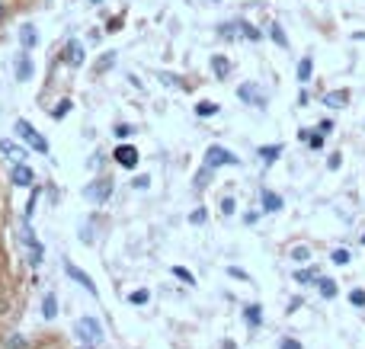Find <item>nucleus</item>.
<instances>
[{"label": "nucleus", "mask_w": 365, "mask_h": 349, "mask_svg": "<svg viewBox=\"0 0 365 349\" xmlns=\"http://www.w3.org/2000/svg\"><path fill=\"white\" fill-rule=\"evenodd\" d=\"M330 259H334L336 266H346V263H350V250H343V247H340V250L330 253Z\"/></svg>", "instance_id": "nucleus-30"}, {"label": "nucleus", "mask_w": 365, "mask_h": 349, "mask_svg": "<svg viewBox=\"0 0 365 349\" xmlns=\"http://www.w3.org/2000/svg\"><path fill=\"white\" fill-rule=\"evenodd\" d=\"M71 106H74V103H71V99H61V103H58V106H55V119H64V115H68L71 113Z\"/></svg>", "instance_id": "nucleus-29"}, {"label": "nucleus", "mask_w": 365, "mask_h": 349, "mask_svg": "<svg viewBox=\"0 0 365 349\" xmlns=\"http://www.w3.org/2000/svg\"><path fill=\"white\" fill-rule=\"evenodd\" d=\"M212 71H215V77H218V80H224V77L231 74V61L224 58V55H215V58H212Z\"/></svg>", "instance_id": "nucleus-13"}, {"label": "nucleus", "mask_w": 365, "mask_h": 349, "mask_svg": "<svg viewBox=\"0 0 365 349\" xmlns=\"http://www.w3.org/2000/svg\"><path fill=\"white\" fill-rule=\"evenodd\" d=\"M346 103H350V97H346V93H343V90L324 93V106H327V109H343V106H346Z\"/></svg>", "instance_id": "nucleus-12"}, {"label": "nucleus", "mask_w": 365, "mask_h": 349, "mask_svg": "<svg viewBox=\"0 0 365 349\" xmlns=\"http://www.w3.org/2000/svg\"><path fill=\"white\" fill-rule=\"evenodd\" d=\"M64 61H68L71 68H80V64H84V45L71 38L68 45H64Z\"/></svg>", "instance_id": "nucleus-10"}, {"label": "nucleus", "mask_w": 365, "mask_h": 349, "mask_svg": "<svg viewBox=\"0 0 365 349\" xmlns=\"http://www.w3.org/2000/svg\"><path fill=\"white\" fill-rule=\"evenodd\" d=\"M93 3H99V0H93Z\"/></svg>", "instance_id": "nucleus-45"}, {"label": "nucleus", "mask_w": 365, "mask_h": 349, "mask_svg": "<svg viewBox=\"0 0 365 349\" xmlns=\"http://www.w3.org/2000/svg\"><path fill=\"white\" fill-rule=\"evenodd\" d=\"M189 221H192V225H202V221H206V208H202V205H199L196 212L189 215Z\"/></svg>", "instance_id": "nucleus-34"}, {"label": "nucleus", "mask_w": 365, "mask_h": 349, "mask_svg": "<svg viewBox=\"0 0 365 349\" xmlns=\"http://www.w3.org/2000/svg\"><path fill=\"white\" fill-rule=\"evenodd\" d=\"M350 301L356 304V308H362V304H365V292H352V295H350Z\"/></svg>", "instance_id": "nucleus-36"}, {"label": "nucleus", "mask_w": 365, "mask_h": 349, "mask_svg": "<svg viewBox=\"0 0 365 349\" xmlns=\"http://www.w3.org/2000/svg\"><path fill=\"white\" fill-rule=\"evenodd\" d=\"M311 257V250L308 247H292V259H298V263H304V259Z\"/></svg>", "instance_id": "nucleus-32"}, {"label": "nucleus", "mask_w": 365, "mask_h": 349, "mask_svg": "<svg viewBox=\"0 0 365 349\" xmlns=\"http://www.w3.org/2000/svg\"><path fill=\"white\" fill-rule=\"evenodd\" d=\"M42 314H45V320H52L55 314H58V298H55V292H48L45 301H42Z\"/></svg>", "instance_id": "nucleus-19"}, {"label": "nucleus", "mask_w": 365, "mask_h": 349, "mask_svg": "<svg viewBox=\"0 0 365 349\" xmlns=\"http://www.w3.org/2000/svg\"><path fill=\"white\" fill-rule=\"evenodd\" d=\"M10 180H13L16 186H32V170L26 167V164H13V170H10Z\"/></svg>", "instance_id": "nucleus-11"}, {"label": "nucleus", "mask_w": 365, "mask_h": 349, "mask_svg": "<svg viewBox=\"0 0 365 349\" xmlns=\"http://www.w3.org/2000/svg\"><path fill=\"white\" fill-rule=\"evenodd\" d=\"M231 212H234V199L224 196V199H221V215H231Z\"/></svg>", "instance_id": "nucleus-33"}, {"label": "nucleus", "mask_w": 365, "mask_h": 349, "mask_svg": "<svg viewBox=\"0 0 365 349\" xmlns=\"http://www.w3.org/2000/svg\"><path fill=\"white\" fill-rule=\"evenodd\" d=\"M314 279H317V269H295V282H301V285Z\"/></svg>", "instance_id": "nucleus-25"}, {"label": "nucleus", "mask_w": 365, "mask_h": 349, "mask_svg": "<svg viewBox=\"0 0 365 349\" xmlns=\"http://www.w3.org/2000/svg\"><path fill=\"white\" fill-rule=\"evenodd\" d=\"M317 129H320V131H324V135H327V131H330V129H334V122H330V119H324V122H320V125H317Z\"/></svg>", "instance_id": "nucleus-42"}, {"label": "nucleus", "mask_w": 365, "mask_h": 349, "mask_svg": "<svg viewBox=\"0 0 365 349\" xmlns=\"http://www.w3.org/2000/svg\"><path fill=\"white\" fill-rule=\"evenodd\" d=\"M115 160H119L125 170H135L138 167V148L135 145H119L115 148Z\"/></svg>", "instance_id": "nucleus-8"}, {"label": "nucleus", "mask_w": 365, "mask_h": 349, "mask_svg": "<svg viewBox=\"0 0 365 349\" xmlns=\"http://www.w3.org/2000/svg\"><path fill=\"white\" fill-rule=\"evenodd\" d=\"M16 135H20V141H23L26 148H32V151H38V154H48V141L38 135L26 119H16Z\"/></svg>", "instance_id": "nucleus-2"}, {"label": "nucleus", "mask_w": 365, "mask_h": 349, "mask_svg": "<svg viewBox=\"0 0 365 349\" xmlns=\"http://www.w3.org/2000/svg\"><path fill=\"white\" fill-rule=\"evenodd\" d=\"M237 97L243 99V103H253V106H266V97L257 90V84H243L237 87Z\"/></svg>", "instance_id": "nucleus-9"}, {"label": "nucleus", "mask_w": 365, "mask_h": 349, "mask_svg": "<svg viewBox=\"0 0 365 349\" xmlns=\"http://www.w3.org/2000/svg\"><path fill=\"white\" fill-rule=\"evenodd\" d=\"M0 20H3V3H0Z\"/></svg>", "instance_id": "nucleus-43"}, {"label": "nucleus", "mask_w": 365, "mask_h": 349, "mask_svg": "<svg viewBox=\"0 0 365 349\" xmlns=\"http://www.w3.org/2000/svg\"><path fill=\"white\" fill-rule=\"evenodd\" d=\"M173 273L180 276L182 282H189V285H192V282H196V279H192V273H186V269H182V266H173Z\"/></svg>", "instance_id": "nucleus-35"}, {"label": "nucleus", "mask_w": 365, "mask_h": 349, "mask_svg": "<svg viewBox=\"0 0 365 349\" xmlns=\"http://www.w3.org/2000/svg\"><path fill=\"white\" fill-rule=\"evenodd\" d=\"M362 243H365V234H362Z\"/></svg>", "instance_id": "nucleus-44"}, {"label": "nucleus", "mask_w": 365, "mask_h": 349, "mask_svg": "<svg viewBox=\"0 0 365 349\" xmlns=\"http://www.w3.org/2000/svg\"><path fill=\"white\" fill-rule=\"evenodd\" d=\"M298 138H304V141H308V145H311L314 148V151H320V148H324V131H308V129H304V131H298Z\"/></svg>", "instance_id": "nucleus-16"}, {"label": "nucleus", "mask_w": 365, "mask_h": 349, "mask_svg": "<svg viewBox=\"0 0 365 349\" xmlns=\"http://www.w3.org/2000/svg\"><path fill=\"white\" fill-rule=\"evenodd\" d=\"M263 208H266V212H279V208H282V196L263 190Z\"/></svg>", "instance_id": "nucleus-18"}, {"label": "nucleus", "mask_w": 365, "mask_h": 349, "mask_svg": "<svg viewBox=\"0 0 365 349\" xmlns=\"http://www.w3.org/2000/svg\"><path fill=\"white\" fill-rule=\"evenodd\" d=\"M279 154H282V145H263V148H259V157L266 160V164L279 160Z\"/></svg>", "instance_id": "nucleus-20"}, {"label": "nucleus", "mask_w": 365, "mask_h": 349, "mask_svg": "<svg viewBox=\"0 0 365 349\" xmlns=\"http://www.w3.org/2000/svg\"><path fill=\"white\" fill-rule=\"evenodd\" d=\"M243 318H247V327H259L263 324V308H259V304H247V308H243Z\"/></svg>", "instance_id": "nucleus-15"}, {"label": "nucleus", "mask_w": 365, "mask_h": 349, "mask_svg": "<svg viewBox=\"0 0 365 349\" xmlns=\"http://www.w3.org/2000/svg\"><path fill=\"white\" fill-rule=\"evenodd\" d=\"M77 336H80V343L87 349H93L96 343H103V327L96 324V318L84 314V318H77Z\"/></svg>", "instance_id": "nucleus-1"}, {"label": "nucleus", "mask_w": 365, "mask_h": 349, "mask_svg": "<svg viewBox=\"0 0 365 349\" xmlns=\"http://www.w3.org/2000/svg\"><path fill=\"white\" fill-rule=\"evenodd\" d=\"M282 349H301V343L292 340V336H285V340H282Z\"/></svg>", "instance_id": "nucleus-38"}, {"label": "nucleus", "mask_w": 365, "mask_h": 349, "mask_svg": "<svg viewBox=\"0 0 365 349\" xmlns=\"http://www.w3.org/2000/svg\"><path fill=\"white\" fill-rule=\"evenodd\" d=\"M0 151L10 157V164H26V160H29V151H26L23 145H13L10 138H0Z\"/></svg>", "instance_id": "nucleus-7"}, {"label": "nucleus", "mask_w": 365, "mask_h": 349, "mask_svg": "<svg viewBox=\"0 0 365 349\" xmlns=\"http://www.w3.org/2000/svg\"><path fill=\"white\" fill-rule=\"evenodd\" d=\"M23 243H26V247H29V259H32V266H38V263H42L45 250H42V243H38V241H36V234H32L29 218H23Z\"/></svg>", "instance_id": "nucleus-4"}, {"label": "nucleus", "mask_w": 365, "mask_h": 349, "mask_svg": "<svg viewBox=\"0 0 365 349\" xmlns=\"http://www.w3.org/2000/svg\"><path fill=\"white\" fill-rule=\"evenodd\" d=\"M269 38H273L275 45L289 48V38H285V32H282V26H279V23H273V26H269Z\"/></svg>", "instance_id": "nucleus-22"}, {"label": "nucleus", "mask_w": 365, "mask_h": 349, "mask_svg": "<svg viewBox=\"0 0 365 349\" xmlns=\"http://www.w3.org/2000/svg\"><path fill=\"white\" fill-rule=\"evenodd\" d=\"M311 71H314L311 58H301V61H298V80H301V84H308V80H311Z\"/></svg>", "instance_id": "nucleus-21"}, {"label": "nucleus", "mask_w": 365, "mask_h": 349, "mask_svg": "<svg viewBox=\"0 0 365 349\" xmlns=\"http://www.w3.org/2000/svg\"><path fill=\"white\" fill-rule=\"evenodd\" d=\"M131 131H135V129H131V125H115V135H131Z\"/></svg>", "instance_id": "nucleus-39"}, {"label": "nucleus", "mask_w": 365, "mask_h": 349, "mask_svg": "<svg viewBox=\"0 0 365 349\" xmlns=\"http://www.w3.org/2000/svg\"><path fill=\"white\" fill-rule=\"evenodd\" d=\"M206 167H212V170H218V167H237V157L231 151H224L221 145H212L206 151Z\"/></svg>", "instance_id": "nucleus-3"}, {"label": "nucleus", "mask_w": 365, "mask_h": 349, "mask_svg": "<svg viewBox=\"0 0 365 349\" xmlns=\"http://www.w3.org/2000/svg\"><path fill=\"white\" fill-rule=\"evenodd\" d=\"M148 298H151V295H148L145 289H138V292H131V295H129V301H131V304H138V308H141V304H148Z\"/></svg>", "instance_id": "nucleus-31"}, {"label": "nucleus", "mask_w": 365, "mask_h": 349, "mask_svg": "<svg viewBox=\"0 0 365 349\" xmlns=\"http://www.w3.org/2000/svg\"><path fill=\"white\" fill-rule=\"evenodd\" d=\"M16 77H20V80H29L32 77V58L29 55H20V58H16Z\"/></svg>", "instance_id": "nucleus-14"}, {"label": "nucleus", "mask_w": 365, "mask_h": 349, "mask_svg": "<svg viewBox=\"0 0 365 349\" xmlns=\"http://www.w3.org/2000/svg\"><path fill=\"white\" fill-rule=\"evenodd\" d=\"M113 64H115V52H106V55H103V58H99L96 71H99V74H103V71H109V68H113Z\"/></svg>", "instance_id": "nucleus-27"}, {"label": "nucleus", "mask_w": 365, "mask_h": 349, "mask_svg": "<svg viewBox=\"0 0 365 349\" xmlns=\"http://www.w3.org/2000/svg\"><path fill=\"white\" fill-rule=\"evenodd\" d=\"M257 218H259V212H247V215H243V221H247V225H257Z\"/></svg>", "instance_id": "nucleus-41"}, {"label": "nucleus", "mask_w": 365, "mask_h": 349, "mask_svg": "<svg viewBox=\"0 0 365 349\" xmlns=\"http://www.w3.org/2000/svg\"><path fill=\"white\" fill-rule=\"evenodd\" d=\"M84 196H87V202H96V205H99V202H106V199L113 196V183H109V180H96V183H90Z\"/></svg>", "instance_id": "nucleus-6"}, {"label": "nucleus", "mask_w": 365, "mask_h": 349, "mask_svg": "<svg viewBox=\"0 0 365 349\" xmlns=\"http://www.w3.org/2000/svg\"><path fill=\"white\" fill-rule=\"evenodd\" d=\"M160 80H164V84H170V87H176V90H186V80H182V77H173V74H160Z\"/></svg>", "instance_id": "nucleus-28"}, {"label": "nucleus", "mask_w": 365, "mask_h": 349, "mask_svg": "<svg viewBox=\"0 0 365 349\" xmlns=\"http://www.w3.org/2000/svg\"><path fill=\"white\" fill-rule=\"evenodd\" d=\"M317 289L324 298H334L336 295V282L334 279H317Z\"/></svg>", "instance_id": "nucleus-23"}, {"label": "nucleus", "mask_w": 365, "mask_h": 349, "mask_svg": "<svg viewBox=\"0 0 365 349\" xmlns=\"http://www.w3.org/2000/svg\"><path fill=\"white\" fill-rule=\"evenodd\" d=\"M148 183H151V180H148V176H135V190H145Z\"/></svg>", "instance_id": "nucleus-40"}, {"label": "nucleus", "mask_w": 365, "mask_h": 349, "mask_svg": "<svg viewBox=\"0 0 365 349\" xmlns=\"http://www.w3.org/2000/svg\"><path fill=\"white\" fill-rule=\"evenodd\" d=\"M20 36H23V45H26V48L36 45V26H32V23H26L23 29H20Z\"/></svg>", "instance_id": "nucleus-24"}, {"label": "nucleus", "mask_w": 365, "mask_h": 349, "mask_svg": "<svg viewBox=\"0 0 365 349\" xmlns=\"http://www.w3.org/2000/svg\"><path fill=\"white\" fill-rule=\"evenodd\" d=\"M10 349H26V340L23 336H10Z\"/></svg>", "instance_id": "nucleus-37"}, {"label": "nucleus", "mask_w": 365, "mask_h": 349, "mask_svg": "<svg viewBox=\"0 0 365 349\" xmlns=\"http://www.w3.org/2000/svg\"><path fill=\"white\" fill-rule=\"evenodd\" d=\"M215 113H218V103H212V99H202V103H196V115H199V119H212Z\"/></svg>", "instance_id": "nucleus-17"}, {"label": "nucleus", "mask_w": 365, "mask_h": 349, "mask_svg": "<svg viewBox=\"0 0 365 349\" xmlns=\"http://www.w3.org/2000/svg\"><path fill=\"white\" fill-rule=\"evenodd\" d=\"M64 273H68V279H74L77 285H84V289L90 292V295H96V282H93L90 276H87V273H84V269H80V266H77V263L64 259Z\"/></svg>", "instance_id": "nucleus-5"}, {"label": "nucleus", "mask_w": 365, "mask_h": 349, "mask_svg": "<svg viewBox=\"0 0 365 349\" xmlns=\"http://www.w3.org/2000/svg\"><path fill=\"white\" fill-rule=\"evenodd\" d=\"M241 32H243L247 38H250V42H259V38H263V36H259V29H257L253 23H241Z\"/></svg>", "instance_id": "nucleus-26"}]
</instances>
